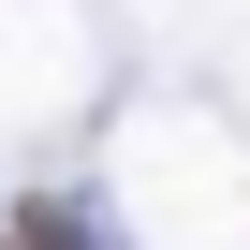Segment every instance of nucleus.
Listing matches in <instances>:
<instances>
[{
  "mask_svg": "<svg viewBox=\"0 0 250 250\" xmlns=\"http://www.w3.org/2000/svg\"><path fill=\"white\" fill-rule=\"evenodd\" d=\"M0 250H74V235H59L44 206H15V235H0Z\"/></svg>",
  "mask_w": 250,
  "mask_h": 250,
  "instance_id": "obj_1",
  "label": "nucleus"
}]
</instances>
